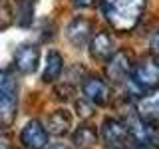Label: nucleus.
<instances>
[{
  "mask_svg": "<svg viewBox=\"0 0 159 149\" xmlns=\"http://www.w3.org/2000/svg\"><path fill=\"white\" fill-rule=\"evenodd\" d=\"M99 0H72V4L76 8H92V6H96Z\"/></svg>",
  "mask_w": 159,
  "mask_h": 149,
  "instance_id": "obj_16",
  "label": "nucleus"
},
{
  "mask_svg": "<svg viewBox=\"0 0 159 149\" xmlns=\"http://www.w3.org/2000/svg\"><path fill=\"white\" fill-rule=\"evenodd\" d=\"M99 135H102L103 143L111 149H125V145L129 143V133L125 123L116 117L103 119L102 127H99Z\"/></svg>",
  "mask_w": 159,
  "mask_h": 149,
  "instance_id": "obj_5",
  "label": "nucleus"
},
{
  "mask_svg": "<svg viewBox=\"0 0 159 149\" xmlns=\"http://www.w3.org/2000/svg\"><path fill=\"white\" fill-rule=\"evenodd\" d=\"M46 149H72V147H68V145H64V143H54V145H50Z\"/></svg>",
  "mask_w": 159,
  "mask_h": 149,
  "instance_id": "obj_18",
  "label": "nucleus"
},
{
  "mask_svg": "<svg viewBox=\"0 0 159 149\" xmlns=\"http://www.w3.org/2000/svg\"><path fill=\"white\" fill-rule=\"evenodd\" d=\"M137 115L147 121L159 119V89H151L137 99Z\"/></svg>",
  "mask_w": 159,
  "mask_h": 149,
  "instance_id": "obj_12",
  "label": "nucleus"
},
{
  "mask_svg": "<svg viewBox=\"0 0 159 149\" xmlns=\"http://www.w3.org/2000/svg\"><path fill=\"white\" fill-rule=\"evenodd\" d=\"M46 129L48 133H54V135H66L72 129V115L66 109H56V111L50 113L48 121H46Z\"/></svg>",
  "mask_w": 159,
  "mask_h": 149,
  "instance_id": "obj_13",
  "label": "nucleus"
},
{
  "mask_svg": "<svg viewBox=\"0 0 159 149\" xmlns=\"http://www.w3.org/2000/svg\"><path fill=\"white\" fill-rule=\"evenodd\" d=\"M40 50L34 44H24L14 52V68L22 74H32L38 68Z\"/></svg>",
  "mask_w": 159,
  "mask_h": 149,
  "instance_id": "obj_11",
  "label": "nucleus"
},
{
  "mask_svg": "<svg viewBox=\"0 0 159 149\" xmlns=\"http://www.w3.org/2000/svg\"><path fill=\"white\" fill-rule=\"evenodd\" d=\"M129 141L143 145L147 149H157L159 147V129L153 125V121H147L141 115H129L125 121Z\"/></svg>",
  "mask_w": 159,
  "mask_h": 149,
  "instance_id": "obj_4",
  "label": "nucleus"
},
{
  "mask_svg": "<svg viewBox=\"0 0 159 149\" xmlns=\"http://www.w3.org/2000/svg\"><path fill=\"white\" fill-rule=\"evenodd\" d=\"M0 6H2V0H0Z\"/></svg>",
  "mask_w": 159,
  "mask_h": 149,
  "instance_id": "obj_20",
  "label": "nucleus"
},
{
  "mask_svg": "<svg viewBox=\"0 0 159 149\" xmlns=\"http://www.w3.org/2000/svg\"><path fill=\"white\" fill-rule=\"evenodd\" d=\"M0 149H8V143H6V137L0 133Z\"/></svg>",
  "mask_w": 159,
  "mask_h": 149,
  "instance_id": "obj_19",
  "label": "nucleus"
},
{
  "mask_svg": "<svg viewBox=\"0 0 159 149\" xmlns=\"http://www.w3.org/2000/svg\"><path fill=\"white\" fill-rule=\"evenodd\" d=\"M106 20L119 32H129L143 16L145 0H99Z\"/></svg>",
  "mask_w": 159,
  "mask_h": 149,
  "instance_id": "obj_1",
  "label": "nucleus"
},
{
  "mask_svg": "<svg viewBox=\"0 0 159 149\" xmlns=\"http://www.w3.org/2000/svg\"><path fill=\"white\" fill-rule=\"evenodd\" d=\"M131 60H129L127 52H116L111 58L106 62V74L113 84L127 82L131 76Z\"/></svg>",
  "mask_w": 159,
  "mask_h": 149,
  "instance_id": "obj_7",
  "label": "nucleus"
},
{
  "mask_svg": "<svg viewBox=\"0 0 159 149\" xmlns=\"http://www.w3.org/2000/svg\"><path fill=\"white\" fill-rule=\"evenodd\" d=\"M18 79L12 70L0 68V127H8L18 111Z\"/></svg>",
  "mask_w": 159,
  "mask_h": 149,
  "instance_id": "obj_2",
  "label": "nucleus"
},
{
  "mask_svg": "<svg viewBox=\"0 0 159 149\" xmlns=\"http://www.w3.org/2000/svg\"><path fill=\"white\" fill-rule=\"evenodd\" d=\"M129 82H131V88L139 93V97L143 93L155 89L159 86V60L153 58V56L141 58L133 66Z\"/></svg>",
  "mask_w": 159,
  "mask_h": 149,
  "instance_id": "obj_3",
  "label": "nucleus"
},
{
  "mask_svg": "<svg viewBox=\"0 0 159 149\" xmlns=\"http://www.w3.org/2000/svg\"><path fill=\"white\" fill-rule=\"evenodd\" d=\"M20 141L26 149H46L48 129L40 119H30L20 131Z\"/></svg>",
  "mask_w": 159,
  "mask_h": 149,
  "instance_id": "obj_6",
  "label": "nucleus"
},
{
  "mask_svg": "<svg viewBox=\"0 0 159 149\" xmlns=\"http://www.w3.org/2000/svg\"><path fill=\"white\" fill-rule=\"evenodd\" d=\"M62 70H64V58L62 54L50 50L46 54V62H44V70H42V79L46 84H52L62 76Z\"/></svg>",
  "mask_w": 159,
  "mask_h": 149,
  "instance_id": "obj_14",
  "label": "nucleus"
},
{
  "mask_svg": "<svg viewBox=\"0 0 159 149\" xmlns=\"http://www.w3.org/2000/svg\"><path fill=\"white\" fill-rule=\"evenodd\" d=\"M89 54L96 62H107L116 54V42L107 32H96L89 40Z\"/></svg>",
  "mask_w": 159,
  "mask_h": 149,
  "instance_id": "obj_10",
  "label": "nucleus"
},
{
  "mask_svg": "<svg viewBox=\"0 0 159 149\" xmlns=\"http://www.w3.org/2000/svg\"><path fill=\"white\" fill-rule=\"evenodd\" d=\"M82 93L84 99L93 106H106L109 102V88L106 86V82H102L99 78H86L82 82Z\"/></svg>",
  "mask_w": 159,
  "mask_h": 149,
  "instance_id": "obj_8",
  "label": "nucleus"
},
{
  "mask_svg": "<svg viewBox=\"0 0 159 149\" xmlns=\"http://www.w3.org/2000/svg\"><path fill=\"white\" fill-rule=\"evenodd\" d=\"M151 50H153V52H155L157 56H159V30L155 32V36L151 38Z\"/></svg>",
  "mask_w": 159,
  "mask_h": 149,
  "instance_id": "obj_17",
  "label": "nucleus"
},
{
  "mask_svg": "<svg viewBox=\"0 0 159 149\" xmlns=\"http://www.w3.org/2000/svg\"><path fill=\"white\" fill-rule=\"evenodd\" d=\"M66 38H68L70 44H74L78 48L88 46L89 40H92V22L82 18V16L74 18L66 26Z\"/></svg>",
  "mask_w": 159,
  "mask_h": 149,
  "instance_id": "obj_9",
  "label": "nucleus"
},
{
  "mask_svg": "<svg viewBox=\"0 0 159 149\" xmlns=\"http://www.w3.org/2000/svg\"><path fill=\"white\" fill-rule=\"evenodd\" d=\"M72 139H74V145L76 147H89V145L96 143L98 133L92 125H80V127H76Z\"/></svg>",
  "mask_w": 159,
  "mask_h": 149,
  "instance_id": "obj_15",
  "label": "nucleus"
}]
</instances>
